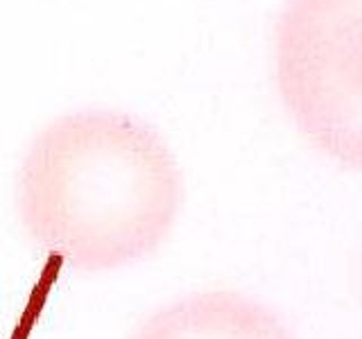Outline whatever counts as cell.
<instances>
[{
    "label": "cell",
    "instance_id": "obj_1",
    "mask_svg": "<svg viewBox=\"0 0 362 339\" xmlns=\"http://www.w3.org/2000/svg\"><path fill=\"white\" fill-rule=\"evenodd\" d=\"M184 208L179 163L150 124L77 111L32 141L16 174L23 231L73 271H116L156 254Z\"/></svg>",
    "mask_w": 362,
    "mask_h": 339
},
{
    "label": "cell",
    "instance_id": "obj_2",
    "mask_svg": "<svg viewBox=\"0 0 362 339\" xmlns=\"http://www.w3.org/2000/svg\"><path fill=\"white\" fill-rule=\"evenodd\" d=\"M274 56L279 93L297 129L362 172V0H288Z\"/></svg>",
    "mask_w": 362,
    "mask_h": 339
},
{
    "label": "cell",
    "instance_id": "obj_3",
    "mask_svg": "<svg viewBox=\"0 0 362 339\" xmlns=\"http://www.w3.org/2000/svg\"><path fill=\"white\" fill-rule=\"evenodd\" d=\"M132 339H292L267 305L233 290L192 292L136 328Z\"/></svg>",
    "mask_w": 362,
    "mask_h": 339
}]
</instances>
